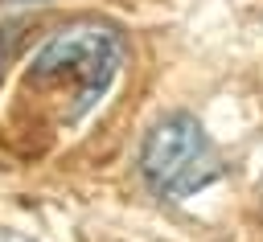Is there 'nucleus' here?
<instances>
[{
	"label": "nucleus",
	"instance_id": "f257e3e1",
	"mask_svg": "<svg viewBox=\"0 0 263 242\" xmlns=\"http://www.w3.org/2000/svg\"><path fill=\"white\" fill-rule=\"evenodd\" d=\"M140 172L156 193L189 197V193L205 189L222 172V164H218V148L210 144L205 127L193 115L173 111L148 127V135L140 144Z\"/></svg>",
	"mask_w": 263,
	"mask_h": 242
},
{
	"label": "nucleus",
	"instance_id": "f03ea898",
	"mask_svg": "<svg viewBox=\"0 0 263 242\" xmlns=\"http://www.w3.org/2000/svg\"><path fill=\"white\" fill-rule=\"evenodd\" d=\"M123 62V41L107 25H70L53 33L33 57V78H78V111H86L111 86Z\"/></svg>",
	"mask_w": 263,
	"mask_h": 242
},
{
	"label": "nucleus",
	"instance_id": "7ed1b4c3",
	"mask_svg": "<svg viewBox=\"0 0 263 242\" xmlns=\"http://www.w3.org/2000/svg\"><path fill=\"white\" fill-rule=\"evenodd\" d=\"M12 49H16V25H0V78L12 62Z\"/></svg>",
	"mask_w": 263,
	"mask_h": 242
},
{
	"label": "nucleus",
	"instance_id": "20e7f679",
	"mask_svg": "<svg viewBox=\"0 0 263 242\" xmlns=\"http://www.w3.org/2000/svg\"><path fill=\"white\" fill-rule=\"evenodd\" d=\"M0 242H33V238H25V234H16V230H0Z\"/></svg>",
	"mask_w": 263,
	"mask_h": 242
},
{
	"label": "nucleus",
	"instance_id": "39448f33",
	"mask_svg": "<svg viewBox=\"0 0 263 242\" xmlns=\"http://www.w3.org/2000/svg\"><path fill=\"white\" fill-rule=\"evenodd\" d=\"M4 4H29V0H4ZM33 4H45V0H33Z\"/></svg>",
	"mask_w": 263,
	"mask_h": 242
}]
</instances>
